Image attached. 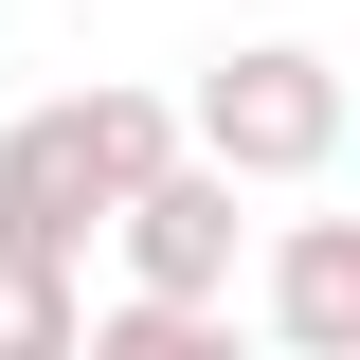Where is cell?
I'll return each instance as SVG.
<instances>
[{"label":"cell","mask_w":360,"mask_h":360,"mask_svg":"<svg viewBox=\"0 0 360 360\" xmlns=\"http://www.w3.org/2000/svg\"><path fill=\"white\" fill-rule=\"evenodd\" d=\"M144 180H162V108H127V90H108V108H37V127L0 144V270H54L108 198H144Z\"/></svg>","instance_id":"1"},{"label":"cell","mask_w":360,"mask_h":360,"mask_svg":"<svg viewBox=\"0 0 360 360\" xmlns=\"http://www.w3.org/2000/svg\"><path fill=\"white\" fill-rule=\"evenodd\" d=\"M324 144H342V90L307 54H234L217 72V162H324Z\"/></svg>","instance_id":"2"},{"label":"cell","mask_w":360,"mask_h":360,"mask_svg":"<svg viewBox=\"0 0 360 360\" xmlns=\"http://www.w3.org/2000/svg\"><path fill=\"white\" fill-rule=\"evenodd\" d=\"M270 307H288V342H360V217L288 234V270H270Z\"/></svg>","instance_id":"3"},{"label":"cell","mask_w":360,"mask_h":360,"mask_svg":"<svg viewBox=\"0 0 360 360\" xmlns=\"http://www.w3.org/2000/svg\"><path fill=\"white\" fill-rule=\"evenodd\" d=\"M127 217H144V270H162V288H198V270L234 252V198H217V180H144Z\"/></svg>","instance_id":"4"},{"label":"cell","mask_w":360,"mask_h":360,"mask_svg":"<svg viewBox=\"0 0 360 360\" xmlns=\"http://www.w3.org/2000/svg\"><path fill=\"white\" fill-rule=\"evenodd\" d=\"M37 342H72V307H54V270H0V360H37Z\"/></svg>","instance_id":"5"}]
</instances>
